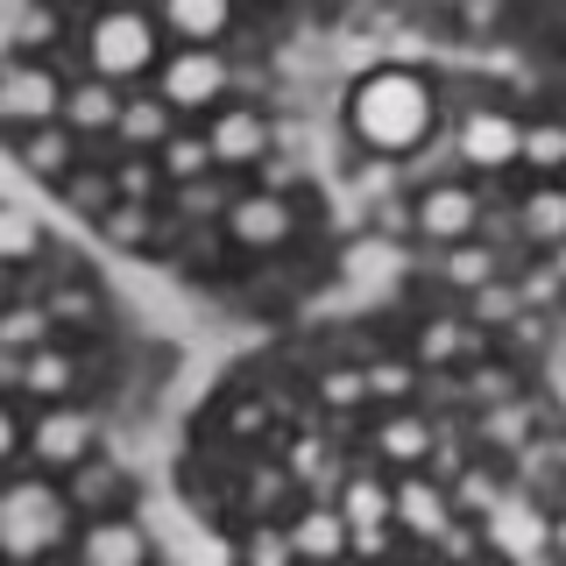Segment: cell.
Here are the masks:
<instances>
[{
    "label": "cell",
    "instance_id": "1",
    "mask_svg": "<svg viewBox=\"0 0 566 566\" xmlns=\"http://www.w3.org/2000/svg\"><path fill=\"white\" fill-rule=\"evenodd\" d=\"M354 128L376 142V149H418L424 128H432V93H424L411 71H376L354 93Z\"/></svg>",
    "mask_w": 566,
    "mask_h": 566
},
{
    "label": "cell",
    "instance_id": "2",
    "mask_svg": "<svg viewBox=\"0 0 566 566\" xmlns=\"http://www.w3.org/2000/svg\"><path fill=\"white\" fill-rule=\"evenodd\" d=\"M0 538H8V553H43V545H57L64 538V503H57V489H43V482H22V489H8V503H0Z\"/></svg>",
    "mask_w": 566,
    "mask_h": 566
},
{
    "label": "cell",
    "instance_id": "3",
    "mask_svg": "<svg viewBox=\"0 0 566 566\" xmlns=\"http://www.w3.org/2000/svg\"><path fill=\"white\" fill-rule=\"evenodd\" d=\"M93 64H99V78H135V71L149 64V22L106 14V22L93 29Z\"/></svg>",
    "mask_w": 566,
    "mask_h": 566
},
{
    "label": "cell",
    "instance_id": "4",
    "mask_svg": "<svg viewBox=\"0 0 566 566\" xmlns=\"http://www.w3.org/2000/svg\"><path fill=\"white\" fill-rule=\"evenodd\" d=\"M0 114H8L14 128H43V120L57 114V78H43L35 64H14L8 85H0Z\"/></svg>",
    "mask_w": 566,
    "mask_h": 566
},
{
    "label": "cell",
    "instance_id": "5",
    "mask_svg": "<svg viewBox=\"0 0 566 566\" xmlns=\"http://www.w3.org/2000/svg\"><path fill=\"white\" fill-rule=\"evenodd\" d=\"M220 85H227V64L206 57V50H185V57H170V71H164V99L170 106H206Z\"/></svg>",
    "mask_w": 566,
    "mask_h": 566
},
{
    "label": "cell",
    "instance_id": "6",
    "mask_svg": "<svg viewBox=\"0 0 566 566\" xmlns=\"http://www.w3.org/2000/svg\"><path fill=\"white\" fill-rule=\"evenodd\" d=\"M460 149H468V164H510V156L524 149V135H517V120H510V114H468Z\"/></svg>",
    "mask_w": 566,
    "mask_h": 566
},
{
    "label": "cell",
    "instance_id": "7",
    "mask_svg": "<svg viewBox=\"0 0 566 566\" xmlns=\"http://www.w3.org/2000/svg\"><path fill=\"white\" fill-rule=\"evenodd\" d=\"M418 227L432 241H468L474 234V199L468 191H432V199L418 206Z\"/></svg>",
    "mask_w": 566,
    "mask_h": 566
},
{
    "label": "cell",
    "instance_id": "8",
    "mask_svg": "<svg viewBox=\"0 0 566 566\" xmlns=\"http://www.w3.org/2000/svg\"><path fill=\"white\" fill-rule=\"evenodd\" d=\"M234 234L248 248L283 241V234H291V206H283V199H248V206H234Z\"/></svg>",
    "mask_w": 566,
    "mask_h": 566
},
{
    "label": "cell",
    "instance_id": "9",
    "mask_svg": "<svg viewBox=\"0 0 566 566\" xmlns=\"http://www.w3.org/2000/svg\"><path fill=\"white\" fill-rule=\"evenodd\" d=\"M489 538H495V545H510V553H524V559H538V553H545V531H538V517H531L524 503L489 510Z\"/></svg>",
    "mask_w": 566,
    "mask_h": 566
},
{
    "label": "cell",
    "instance_id": "10",
    "mask_svg": "<svg viewBox=\"0 0 566 566\" xmlns=\"http://www.w3.org/2000/svg\"><path fill=\"white\" fill-rule=\"evenodd\" d=\"M397 524H411L418 538H447V503H439V489L403 482L397 489Z\"/></svg>",
    "mask_w": 566,
    "mask_h": 566
},
{
    "label": "cell",
    "instance_id": "11",
    "mask_svg": "<svg viewBox=\"0 0 566 566\" xmlns=\"http://www.w3.org/2000/svg\"><path fill=\"white\" fill-rule=\"evenodd\" d=\"M85 559L93 566H142L149 545H142V531H128V524H99L93 538H85Z\"/></svg>",
    "mask_w": 566,
    "mask_h": 566
},
{
    "label": "cell",
    "instance_id": "12",
    "mask_svg": "<svg viewBox=\"0 0 566 566\" xmlns=\"http://www.w3.org/2000/svg\"><path fill=\"white\" fill-rule=\"evenodd\" d=\"M212 156H227V164L262 156V120L255 114H220V120H212Z\"/></svg>",
    "mask_w": 566,
    "mask_h": 566
},
{
    "label": "cell",
    "instance_id": "13",
    "mask_svg": "<svg viewBox=\"0 0 566 566\" xmlns=\"http://www.w3.org/2000/svg\"><path fill=\"white\" fill-rule=\"evenodd\" d=\"M340 510H347V524H354V538H361V545H376V538H382V517H389V510H397V503H389V495H382L376 482H354Z\"/></svg>",
    "mask_w": 566,
    "mask_h": 566
},
{
    "label": "cell",
    "instance_id": "14",
    "mask_svg": "<svg viewBox=\"0 0 566 566\" xmlns=\"http://www.w3.org/2000/svg\"><path fill=\"white\" fill-rule=\"evenodd\" d=\"M85 439H93V432H85V418H71V411L35 424V453H43V460H78Z\"/></svg>",
    "mask_w": 566,
    "mask_h": 566
},
{
    "label": "cell",
    "instance_id": "15",
    "mask_svg": "<svg viewBox=\"0 0 566 566\" xmlns=\"http://www.w3.org/2000/svg\"><path fill=\"white\" fill-rule=\"evenodd\" d=\"M347 531H354V524H347V510H312V517L297 524V538H291V545H297V553H340Z\"/></svg>",
    "mask_w": 566,
    "mask_h": 566
},
{
    "label": "cell",
    "instance_id": "16",
    "mask_svg": "<svg viewBox=\"0 0 566 566\" xmlns=\"http://www.w3.org/2000/svg\"><path fill=\"white\" fill-rule=\"evenodd\" d=\"M170 29H185V35H220L227 29V0H170Z\"/></svg>",
    "mask_w": 566,
    "mask_h": 566
},
{
    "label": "cell",
    "instance_id": "17",
    "mask_svg": "<svg viewBox=\"0 0 566 566\" xmlns=\"http://www.w3.org/2000/svg\"><path fill=\"white\" fill-rule=\"evenodd\" d=\"M71 120L78 128H120V106L106 85H85V93H71Z\"/></svg>",
    "mask_w": 566,
    "mask_h": 566
},
{
    "label": "cell",
    "instance_id": "18",
    "mask_svg": "<svg viewBox=\"0 0 566 566\" xmlns=\"http://www.w3.org/2000/svg\"><path fill=\"white\" fill-rule=\"evenodd\" d=\"M0 255H8V262H29L35 255V220H29L22 206L0 212Z\"/></svg>",
    "mask_w": 566,
    "mask_h": 566
},
{
    "label": "cell",
    "instance_id": "19",
    "mask_svg": "<svg viewBox=\"0 0 566 566\" xmlns=\"http://www.w3.org/2000/svg\"><path fill=\"white\" fill-rule=\"evenodd\" d=\"M524 220H531V234L559 241V234H566V191H538V199L524 206Z\"/></svg>",
    "mask_w": 566,
    "mask_h": 566
},
{
    "label": "cell",
    "instance_id": "20",
    "mask_svg": "<svg viewBox=\"0 0 566 566\" xmlns=\"http://www.w3.org/2000/svg\"><path fill=\"white\" fill-rule=\"evenodd\" d=\"M164 128H170V120H164V106H156V99H142V106H120V135H128V142H156Z\"/></svg>",
    "mask_w": 566,
    "mask_h": 566
},
{
    "label": "cell",
    "instance_id": "21",
    "mask_svg": "<svg viewBox=\"0 0 566 566\" xmlns=\"http://www.w3.org/2000/svg\"><path fill=\"white\" fill-rule=\"evenodd\" d=\"M382 453L418 460V453H424V424H411V418H403V424H389V432H382Z\"/></svg>",
    "mask_w": 566,
    "mask_h": 566
},
{
    "label": "cell",
    "instance_id": "22",
    "mask_svg": "<svg viewBox=\"0 0 566 566\" xmlns=\"http://www.w3.org/2000/svg\"><path fill=\"white\" fill-rule=\"evenodd\" d=\"M206 156H212V142H170V170L177 177H199Z\"/></svg>",
    "mask_w": 566,
    "mask_h": 566
},
{
    "label": "cell",
    "instance_id": "23",
    "mask_svg": "<svg viewBox=\"0 0 566 566\" xmlns=\"http://www.w3.org/2000/svg\"><path fill=\"white\" fill-rule=\"evenodd\" d=\"M64 156H71V149H64V135H29V164H43V170H57V164H64Z\"/></svg>",
    "mask_w": 566,
    "mask_h": 566
},
{
    "label": "cell",
    "instance_id": "24",
    "mask_svg": "<svg viewBox=\"0 0 566 566\" xmlns=\"http://www.w3.org/2000/svg\"><path fill=\"white\" fill-rule=\"evenodd\" d=\"M29 382H35V389H64V382H71V368L57 361V354H35V368H29Z\"/></svg>",
    "mask_w": 566,
    "mask_h": 566
},
{
    "label": "cell",
    "instance_id": "25",
    "mask_svg": "<svg viewBox=\"0 0 566 566\" xmlns=\"http://www.w3.org/2000/svg\"><path fill=\"white\" fill-rule=\"evenodd\" d=\"M524 149L538 156V164H553V156H566V135L559 128H538V135H524Z\"/></svg>",
    "mask_w": 566,
    "mask_h": 566
},
{
    "label": "cell",
    "instance_id": "26",
    "mask_svg": "<svg viewBox=\"0 0 566 566\" xmlns=\"http://www.w3.org/2000/svg\"><path fill=\"white\" fill-rule=\"evenodd\" d=\"M453 340H460L453 326H432V333H424V354H432V361H447V354H453Z\"/></svg>",
    "mask_w": 566,
    "mask_h": 566
},
{
    "label": "cell",
    "instance_id": "27",
    "mask_svg": "<svg viewBox=\"0 0 566 566\" xmlns=\"http://www.w3.org/2000/svg\"><path fill=\"white\" fill-rule=\"evenodd\" d=\"M326 397H333V403H354V397H361V376H333Z\"/></svg>",
    "mask_w": 566,
    "mask_h": 566
},
{
    "label": "cell",
    "instance_id": "28",
    "mask_svg": "<svg viewBox=\"0 0 566 566\" xmlns=\"http://www.w3.org/2000/svg\"><path fill=\"white\" fill-rule=\"evenodd\" d=\"M559 270H566V248H559Z\"/></svg>",
    "mask_w": 566,
    "mask_h": 566
}]
</instances>
